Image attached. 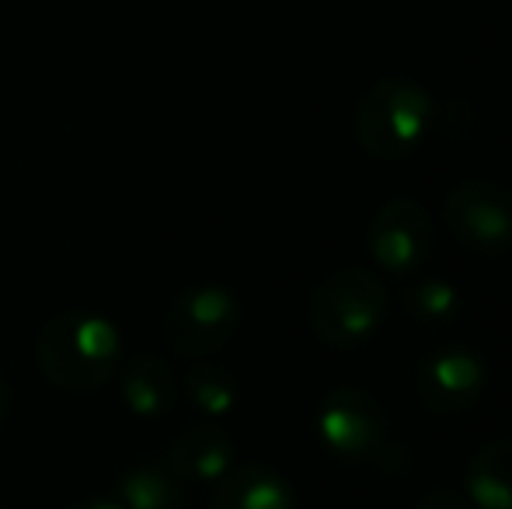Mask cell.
Listing matches in <instances>:
<instances>
[{
    "instance_id": "6da1fadb",
    "label": "cell",
    "mask_w": 512,
    "mask_h": 509,
    "mask_svg": "<svg viewBox=\"0 0 512 509\" xmlns=\"http://www.w3.org/2000/svg\"><path fill=\"white\" fill-rule=\"evenodd\" d=\"M35 363L49 384L88 394L105 387L119 367V332L102 314H56L42 325Z\"/></svg>"
},
{
    "instance_id": "7a4b0ae2",
    "label": "cell",
    "mask_w": 512,
    "mask_h": 509,
    "mask_svg": "<svg viewBox=\"0 0 512 509\" xmlns=\"http://www.w3.org/2000/svg\"><path fill=\"white\" fill-rule=\"evenodd\" d=\"M429 91L408 77H384L356 105V140L370 157L398 161L422 143L432 123Z\"/></svg>"
},
{
    "instance_id": "3957f363",
    "label": "cell",
    "mask_w": 512,
    "mask_h": 509,
    "mask_svg": "<svg viewBox=\"0 0 512 509\" xmlns=\"http://www.w3.org/2000/svg\"><path fill=\"white\" fill-rule=\"evenodd\" d=\"M387 293L366 269H338L310 297L314 335L331 349H356L384 325Z\"/></svg>"
},
{
    "instance_id": "277c9868",
    "label": "cell",
    "mask_w": 512,
    "mask_h": 509,
    "mask_svg": "<svg viewBox=\"0 0 512 509\" xmlns=\"http://www.w3.org/2000/svg\"><path fill=\"white\" fill-rule=\"evenodd\" d=\"M241 325V304L223 286H189L168 307L164 339L178 356L220 353Z\"/></svg>"
},
{
    "instance_id": "5b68a950",
    "label": "cell",
    "mask_w": 512,
    "mask_h": 509,
    "mask_svg": "<svg viewBox=\"0 0 512 509\" xmlns=\"http://www.w3.org/2000/svg\"><path fill=\"white\" fill-rule=\"evenodd\" d=\"M443 220L471 252H502L512 245V192L492 178L460 182L446 196Z\"/></svg>"
},
{
    "instance_id": "8992f818",
    "label": "cell",
    "mask_w": 512,
    "mask_h": 509,
    "mask_svg": "<svg viewBox=\"0 0 512 509\" xmlns=\"http://www.w3.org/2000/svg\"><path fill=\"white\" fill-rule=\"evenodd\" d=\"M317 429L324 447L342 461H377L387 447L384 408L356 387H338L321 401Z\"/></svg>"
},
{
    "instance_id": "52a82bcc",
    "label": "cell",
    "mask_w": 512,
    "mask_h": 509,
    "mask_svg": "<svg viewBox=\"0 0 512 509\" xmlns=\"http://www.w3.org/2000/svg\"><path fill=\"white\" fill-rule=\"evenodd\" d=\"M485 360H481L474 349L450 346L439 349V353L425 356L415 370V391L425 401V408L432 412H464L485 391Z\"/></svg>"
},
{
    "instance_id": "ba28073f",
    "label": "cell",
    "mask_w": 512,
    "mask_h": 509,
    "mask_svg": "<svg viewBox=\"0 0 512 509\" xmlns=\"http://www.w3.org/2000/svg\"><path fill=\"white\" fill-rule=\"evenodd\" d=\"M432 248V220L415 199H394L373 217L370 252L387 272H415Z\"/></svg>"
},
{
    "instance_id": "9c48e42d",
    "label": "cell",
    "mask_w": 512,
    "mask_h": 509,
    "mask_svg": "<svg viewBox=\"0 0 512 509\" xmlns=\"http://www.w3.org/2000/svg\"><path fill=\"white\" fill-rule=\"evenodd\" d=\"M234 461V443L216 426H192L171 443L168 468L178 482H216L230 471Z\"/></svg>"
},
{
    "instance_id": "30bf717a",
    "label": "cell",
    "mask_w": 512,
    "mask_h": 509,
    "mask_svg": "<svg viewBox=\"0 0 512 509\" xmlns=\"http://www.w3.org/2000/svg\"><path fill=\"white\" fill-rule=\"evenodd\" d=\"M209 509H293V492L265 464H241L216 478Z\"/></svg>"
},
{
    "instance_id": "8fae6325",
    "label": "cell",
    "mask_w": 512,
    "mask_h": 509,
    "mask_svg": "<svg viewBox=\"0 0 512 509\" xmlns=\"http://www.w3.org/2000/svg\"><path fill=\"white\" fill-rule=\"evenodd\" d=\"M122 401L133 415L157 419L178 401V381L161 356H136L122 374Z\"/></svg>"
},
{
    "instance_id": "7c38bea8",
    "label": "cell",
    "mask_w": 512,
    "mask_h": 509,
    "mask_svg": "<svg viewBox=\"0 0 512 509\" xmlns=\"http://www.w3.org/2000/svg\"><path fill=\"white\" fill-rule=\"evenodd\" d=\"M467 499L474 509H512V440H495L467 468Z\"/></svg>"
},
{
    "instance_id": "4fadbf2b",
    "label": "cell",
    "mask_w": 512,
    "mask_h": 509,
    "mask_svg": "<svg viewBox=\"0 0 512 509\" xmlns=\"http://www.w3.org/2000/svg\"><path fill=\"white\" fill-rule=\"evenodd\" d=\"M119 503L126 509H178V503H182V482L171 475V468L140 464V468L122 475Z\"/></svg>"
},
{
    "instance_id": "5bb4252c",
    "label": "cell",
    "mask_w": 512,
    "mask_h": 509,
    "mask_svg": "<svg viewBox=\"0 0 512 509\" xmlns=\"http://www.w3.org/2000/svg\"><path fill=\"white\" fill-rule=\"evenodd\" d=\"M185 391L206 415H227L237 401V384L223 367H196L185 374Z\"/></svg>"
},
{
    "instance_id": "9a60e30c",
    "label": "cell",
    "mask_w": 512,
    "mask_h": 509,
    "mask_svg": "<svg viewBox=\"0 0 512 509\" xmlns=\"http://www.w3.org/2000/svg\"><path fill=\"white\" fill-rule=\"evenodd\" d=\"M460 307V293L446 279H425V283L411 286L408 293V311L418 321H446Z\"/></svg>"
},
{
    "instance_id": "2e32d148",
    "label": "cell",
    "mask_w": 512,
    "mask_h": 509,
    "mask_svg": "<svg viewBox=\"0 0 512 509\" xmlns=\"http://www.w3.org/2000/svg\"><path fill=\"white\" fill-rule=\"evenodd\" d=\"M415 509H474V503L453 489H432V492H425L422 503Z\"/></svg>"
},
{
    "instance_id": "e0dca14e",
    "label": "cell",
    "mask_w": 512,
    "mask_h": 509,
    "mask_svg": "<svg viewBox=\"0 0 512 509\" xmlns=\"http://www.w3.org/2000/svg\"><path fill=\"white\" fill-rule=\"evenodd\" d=\"M7 412H11V384H7V377L0 374V426L7 422Z\"/></svg>"
},
{
    "instance_id": "ac0fdd59",
    "label": "cell",
    "mask_w": 512,
    "mask_h": 509,
    "mask_svg": "<svg viewBox=\"0 0 512 509\" xmlns=\"http://www.w3.org/2000/svg\"><path fill=\"white\" fill-rule=\"evenodd\" d=\"M70 509H126L119 503V499H88V503H77Z\"/></svg>"
}]
</instances>
